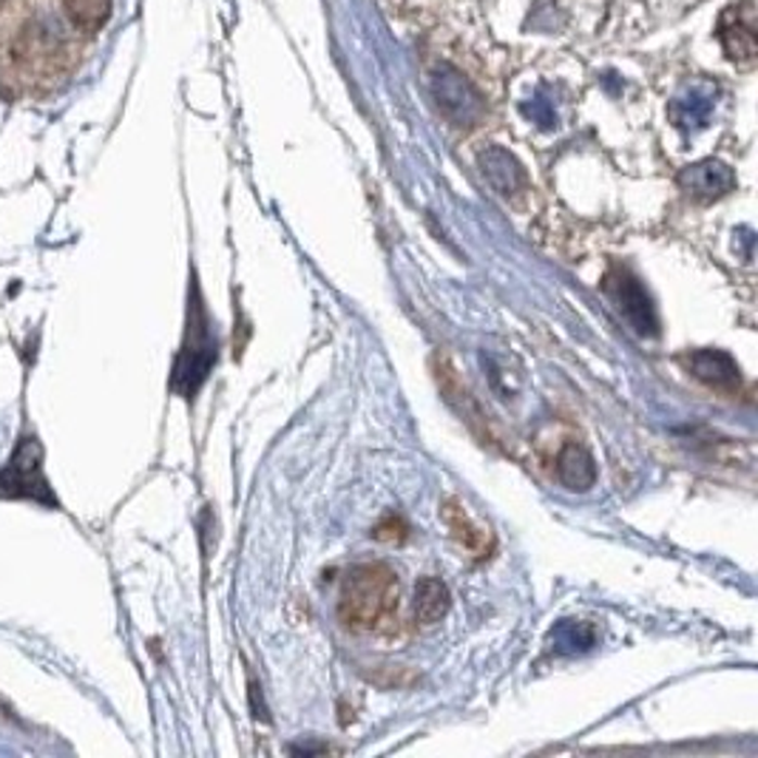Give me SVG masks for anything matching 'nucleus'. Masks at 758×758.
I'll return each instance as SVG.
<instances>
[{
    "label": "nucleus",
    "instance_id": "1",
    "mask_svg": "<svg viewBox=\"0 0 758 758\" xmlns=\"http://www.w3.org/2000/svg\"><path fill=\"white\" fill-rule=\"evenodd\" d=\"M398 608V574L387 563H361L347 571L338 619L350 631H372Z\"/></svg>",
    "mask_w": 758,
    "mask_h": 758
},
{
    "label": "nucleus",
    "instance_id": "2",
    "mask_svg": "<svg viewBox=\"0 0 758 758\" xmlns=\"http://www.w3.org/2000/svg\"><path fill=\"white\" fill-rule=\"evenodd\" d=\"M214 364L216 335L214 330H210L208 310L202 305L200 287L194 284V293H191V301H188L185 338H182V350H179L177 364H174V393L182 395V398H194L202 384L208 381Z\"/></svg>",
    "mask_w": 758,
    "mask_h": 758
},
{
    "label": "nucleus",
    "instance_id": "3",
    "mask_svg": "<svg viewBox=\"0 0 758 758\" xmlns=\"http://www.w3.org/2000/svg\"><path fill=\"white\" fill-rule=\"evenodd\" d=\"M0 498L38 500L49 505L57 503L43 475V447L35 438L21 440L7 468L0 472Z\"/></svg>",
    "mask_w": 758,
    "mask_h": 758
},
{
    "label": "nucleus",
    "instance_id": "4",
    "mask_svg": "<svg viewBox=\"0 0 758 758\" xmlns=\"http://www.w3.org/2000/svg\"><path fill=\"white\" fill-rule=\"evenodd\" d=\"M432 91H435L440 112L447 114L454 126H475L477 119L484 117V98H480L475 91V86H472L461 72H454L452 66H440L438 72L432 75Z\"/></svg>",
    "mask_w": 758,
    "mask_h": 758
},
{
    "label": "nucleus",
    "instance_id": "5",
    "mask_svg": "<svg viewBox=\"0 0 758 758\" xmlns=\"http://www.w3.org/2000/svg\"><path fill=\"white\" fill-rule=\"evenodd\" d=\"M758 12L753 0H742L736 7H728L721 12L716 35H719L724 54L742 68L756 66L758 57V40H756Z\"/></svg>",
    "mask_w": 758,
    "mask_h": 758
},
{
    "label": "nucleus",
    "instance_id": "6",
    "mask_svg": "<svg viewBox=\"0 0 758 758\" xmlns=\"http://www.w3.org/2000/svg\"><path fill=\"white\" fill-rule=\"evenodd\" d=\"M605 291L617 301L619 310L625 312V319L631 321L640 333H656V316L651 298L642 291L640 279H633L625 270H617L605 279Z\"/></svg>",
    "mask_w": 758,
    "mask_h": 758
},
{
    "label": "nucleus",
    "instance_id": "7",
    "mask_svg": "<svg viewBox=\"0 0 758 758\" xmlns=\"http://www.w3.org/2000/svg\"><path fill=\"white\" fill-rule=\"evenodd\" d=\"M716 94H719L716 82L705 80V77L691 80L679 91L677 98H673V103H670V117H673V123H677L679 128H684V131L702 128L707 119H710V114H714Z\"/></svg>",
    "mask_w": 758,
    "mask_h": 758
},
{
    "label": "nucleus",
    "instance_id": "8",
    "mask_svg": "<svg viewBox=\"0 0 758 758\" xmlns=\"http://www.w3.org/2000/svg\"><path fill=\"white\" fill-rule=\"evenodd\" d=\"M679 185H682L684 194L693 196V200L714 202L736 185V177H733V171H730L724 163H719V159H705V163L684 168V171L679 174Z\"/></svg>",
    "mask_w": 758,
    "mask_h": 758
},
{
    "label": "nucleus",
    "instance_id": "9",
    "mask_svg": "<svg viewBox=\"0 0 758 758\" xmlns=\"http://www.w3.org/2000/svg\"><path fill=\"white\" fill-rule=\"evenodd\" d=\"M688 367L702 384H707L716 393L733 395L742 387V375H738L736 361L721 350H696L688 356Z\"/></svg>",
    "mask_w": 758,
    "mask_h": 758
},
{
    "label": "nucleus",
    "instance_id": "10",
    "mask_svg": "<svg viewBox=\"0 0 758 758\" xmlns=\"http://www.w3.org/2000/svg\"><path fill=\"white\" fill-rule=\"evenodd\" d=\"M444 521H447L449 531L458 540L463 551H468L475 560H486L494 551V537L486 531V528L475 526V521L468 517L466 509H463L458 500H447L444 503Z\"/></svg>",
    "mask_w": 758,
    "mask_h": 758
},
{
    "label": "nucleus",
    "instance_id": "11",
    "mask_svg": "<svg viewBox=\"0 0 758 758\" xmlns=\"http://www.w3.org/2000/svg\"><path fill=\"white\" fill-rule=\"evenodd\" d=\"M480 168H484L491 188L500 191L503 196H512L526 188V171H523V165L505 149H486L484 154H480Z\"/></svg>",
    "mask_w": 758,
    "mask_h": 758
},
{
    "label": "nucleus",
    "instance_id": "12",
    "mask_svg": "<svg viewBox=\"0 0 758 758\" xmlns=\"http://www.w3.org/2000/svg\"><path fill=\"white\" fill-rule=\"evenodd\" d=\"M557 475L563 486L574 491H586L596 484V463L586 447L565 444L557 458Z\"/></svg>",
    "mask_w": 758,
    "mask_h": 758
},
{
    "label": "nucleus",
    "instance_id": "13",
    "mask_svg": "<svg viewBox=\"0 0 758 758\" xmlns=\"http://www.w3.org/2000/svg\"><path fill=\"white\" fill-rule=\"evenodd\" d=\"M449 605H452V594H449L447 582L438 580V577H424V580H417L415 605H412V614H415L417 622L435 625L438 619L447 617Z\"/></svg>",
    "mask_w": 758,
    "mask_h": 758
},
{
    "label": "nucleus",
    "instance_id": "14",
    "mask_svg": "<svg viewBox=\"0 0 758 758\" xmlns=\"http://www.w3.org/2000/svg\"><path fill=\"white\" fill-rule=\"evenodd\" d=\"M66 12L77 29L98 31L112 15V0H66Z\"/></svg>",
    "mask_w": 758,
    "mask_h": 758
},
{
    "label": "nucleus",
    "instance_id": "15",
    "mask_svg": "<svg viewBox=\"0 0 758 758\" xmlns=\"http://www.w3.org/2000/svg\"><path fill=\"white\" fill-rule=\"evenodd\" d=\"M523 112H526V117L540 123V126H551V123H554V100H551L549 89L537 91L535 100L523 105Z\"/></svg>",
    "mask_w": 758,
    "mask_h": 758
},
{
    "label": "nucleus",
    "instance_id": "16",
    "mask_svg": "<svg viewBox=\"0 0 758 758\" xmlns=\"http://www.w3.org/2000/svg\"><path fill=\"white\" fill-rule=\"evenodd\" d=\"M372 537H375V540H384V543H403L409 537V526L398 514H387V517L375 526Z\"/></svg>",
    "mask_w": 758,
    "mask_h": 758
}]
</instances>
